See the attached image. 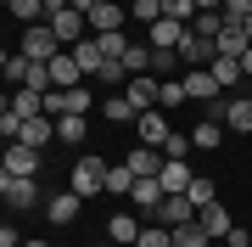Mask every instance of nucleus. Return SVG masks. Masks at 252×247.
Returning <instances> with one entry per match:
<instances>
[{"label":"nucleus","mask_w":252,"mask_h":247,"mask_svg":"<svg viewBox=\"0 0 252 247\" xmlns=\"http://www.w3.org/2000/svg\"><path fill=\"white\" fill-rule=\"evenodd\" d=\"M45 23H51V34L62 39V51H73V45H79L84 34H90V23H84V11H73V6H62V11H51Z\"/></svg>","instance_id":"nucleus-1"},{"label":"nucleus","mask_w":252,"mask_h":247,"mask_svg":"<svg viewBox=\"0 0 252 247\" xmlns=\"http://www.w3.org/2000/svg\"><path fill=\"white\" fill-rule=\"evenodd\" d=\"M73 191H79V197H95V191H107V163L84 152L79 163H73Z\"/></svg>","instance_id":"nucleus-2"},{"label":"nucleus","mask_w":252,"mask_h":247,"mask_svg":"<svg viewBox=\"0 0 252 247\" xmlns=\"http://www.w3.org/2000/svg\"><path fill=\"white\" fill-rule=\"evenodd\" d=\"M56 51H62V39L51 34V23H28V34H23V56L28 62H51Z\"/></svg>","instance_id":"nucleus-3"},{"label":"nucleus","mask_w":252,"mask_h":247,"mask_svg":"<svg viewBox=\"0 0 252 247\" xmlns=\"http://www.w3.org/2000/svg\"><path fill=\"white\" fill-rule=\"evenodd\" d=\"M190 219H196V202H190L185 191H174V197H162L157 202V208H152V225H190Z\"/></svg>","instance_id":"nucleus-4"},{"label":"nucleus","mask_w":252,"mask_h":247,"mask_svg":"<svg viewBox=\"0 0 252 247\" xmlns=\"http://www.w3.org/2000/svg\"><path fill=\"white\" fill-rule=\"evenodd\" d=\"M0 202H6V208H34V202H39V185L0 169Z\"/></svg>","instance_id":"nucleus-5"},{"label":"nucleus","mask_w":252,"mask_h":247,"mask_svg":"<svg viewBox=\"0 0 252 247\" xmlns=\"http://www.w3.org/2000/svg\"><path fill=\"white\" fill-rule=\"evenodd\" d=\"M135 129H140V146H168V135H174V124L168 118H162V107H146L140 112V118H135Z\"/></svg>","instance_id":"nucleus-6"},{"label":"nucleus","mask_w":252,"mask_h":247,"mask_svg":"<svg viewBox=\"0 0 252 247\" xmlns=\"http://www.w3.org/2000/svg\"><path fill=\"white\" fill-rule=\"evenodd\" d=\"M0 169H6V174H23V180H34V169H39V146H23V141H11L6 157H0Z\"/></svg>","instance_id":"nucleus-7"},{"label":"nucleus","mask_w":252,"mask_h":247,"mask_svg":"<svg viewBox=\"0 0 252 247\" xmlns=\"http://www.w3.org/2000/svg\"><path fill=\"white\" fill-rule=\"evenodd\" d=\"M157 84H162L157 73H129V79H124V96L135 101V112H146V107H157Z\"/></svg>","instance_id":"nucleus-8"},{"label":"nucleus","mask_w":252,"mask_h":247,"mask_svg":"<svg viewBox=\"0 0 252 247\" xmlns=\"http://www.w3.org/2000/svg\"><path fill=\"white\" fill-rule=\"evenodd\" d=\"M180 39H185V23H174V17H157L146 28V45L152 51H180Z\"/></svg>","instance_id":"nucleus-9"},{"label":"nucleus","mask_w":252,"mask_h":247,"mask_svg":"<svg viewBox=\"0 0 252 247\" xmlns=\"http://www.w3.org/2000/svg\"><path fill=\"white\" fill-rule=\"evenodd\" d=\"M84 23H90V34H112V28H124V6L118 0H95L84 11Z\"/></svg>","instance_id":"nucleus-10"},{"label":"nucleus","mask_w":252,"mask_h":247,"mask_svg":"<svg viewBox=\"0 0 252 247\" xmlns=\"http://www.w3.org/2000/svg\"><path fill=\"white\" fill-rule=\"evenodd\" d=\"M241 51H252L247 17H224V28H219V56H241Z\"/></svg>","instance_id":"nucleus-11"},{"label":"nucleus","mask_w":252,"mask_h":247,"mask_svg":"<svg viewBox=\"0 0 252 247\" xmlns=\"http://www.w3.org/2000/svg\"><path fill=\"white\" fill-rule=\"evenodd\" d=\"M196 225L207 230V242H224V236H230V213H224V202L213 197L207 208H196Z\"/></svg>","instance_id":"nucleus-12"},{"label":"nucleus","mask_w":252,"mask_h":247,"mask_svg":"<svg viewBox=\"0 0 252 247\" xmlns=\"http://www.w3.org/2000/svg\"><path fill=\"white\" fill-rule=\"evenodd\" d=\"M73 84H84L79 62H73V51H56L51 56V90H73Z\"/></svg>","instance_id":"nucleus-13"},{"label":"nucleus","mask_w":252,"mask_h":247,"mask_svg":"<svg viewBox=\"0 0 252 247\" xmlns=\"http://www.w3.org/2000/svg\"><path fill=\"white\" fill-rule=\"evenodd\" d=\"M180 84H185V96H190V101H213V96H219V79L207 73V68H185Z\"/></svg>","instance_id":"nucleus-14"},{"label":"nucleus","mask_w":252,"mask_h":247,"mask_svg":"<svg viewBox=\"0 0 252 247\" xmlns=\"http://www.w3.org/2000/svg\"><path fill=\"white\" fill-rule=\"evenodd\" d=\"M190 174H196V169H190L185 163V157H162V169H157V180H162V191H185V185H190Z\"/></svg>","instance_id":"nucleus-15"},{"label":"nucleus","mask_w":252,"mask_h":247,"mask_svg":"<svg viewBox=\"0 0 252 247\" xmlns=\"http://www.w3.org/2000/svg\"><path fill=\"white\" fill-rule=\"evenodd\" d=\"M73 62H79V73H84V79H95V73H101V62H107V56H101V39H95V34H84L79 45H73Z\"/></svg>","instance_id":"nucleus-16"},{"label":"nucleus","mask_w":252,"mask_h":247,"mask_svg":"<svg viewBox=\"0 0 252 247\" xmlns=\"http://www.w3.org/2000/svg\"><path fill=\"white\" fill-rule=\"evenodd\" d=\"M51 135H56V118H45V112H34V118L17 124V141H23V146H45Z\"/></svg>","instance_id":"nucleus-17"},{"label":"nucleus","mask_w":252,"mask_h":247,"mask_svg":"<svg viewBox=\"0 0 252 247\" xmlns=\"http://www.w3.org/2000/svg\"><path fill=\"white\" fill-rule=\"evenodd\" d=\"M79 208H84V197H79V191H62V197L45 202V219H51V225H73V219H79Z\"/></svg>","instance_id":"nucleus-18"},{"label":"nucleus","mask_w":252,"mask_h":247,"mask_svg":"<svg viewBox=\"0 0 252 247\" xmlns=\"http://www.w3.org/2000/svg\"><path fill=\"white\" fill-rule=\"evenodd\" d=\"M224 129L252 135V101H247V96H224Z\"/></svg>","instance_id":"nucleus-19"},{"label":"nucleus","mask_w":252,"mask_h":247,"mask_svg":"<svg viewBox=\"0 0 252 247\" xmlns=\"http://www.w3.org/2000/svg\"><path fill=\"white\" fill-rule=\"evenodd\" d=\"M129 197H135V208H146V213H152V208H157V202L168 197V191H162V180H157V174H140Z\"/></svg>","instance_id":"nucleus-20"},{"label":"nucleus","mask_w":252,"mask_h":247,"mask_svg":"<svg viewBox=\"0 0 252 247\" xmlns=\"http://www.w3.org/2000/svg\"><path fill=\"white\" fill-rule=\"evenodd\" d=\"M107 236H112V247H135L140 219H129V213H112V219H107Z\"/></svg>","instance_id":"nucleus-21"},{"label":"nucleus","mask_w":252,"mask_h":247,"mask_svg":"<svg viewBox=\"0 0 252 247\" xmlns=\"http://www.w3.org/2000/svg\"><path fill=\"white\" fill-rule=\"evenodd\" d=\"M190 146H202V152H219V146H224V124L202 118L196 129H190Z\"/></svg>","instance_id":"nucleus-22"},{"label":"nucleus","mask_w":252,"mask_h":247,"mask_svg":"<svg viewBox=\"0 0 252 247\" xmlns=\"http://www.w3.org/2000/svg\"><path fill=\"white\" fill-rule=\"evenodd\" d=\"M124 163L135 169V180H140V174H157V169H162V152H157V146H135Z\"/></svg>","instance_id":"nucleus-23"},{"label":"nucleus","mask_w":252,"mask_h":247,"mask_svg":"<svg viewBox=\"0 0 252 247\" xmlns=\"http://www.w3.org/2000/svg\"><path fill=\"white\" fill-rule=\"evenodd\" d=\"M124 73H152V45H146V39H129V51H124Z\"/></svg>","instance_id":"nucleus-24"},{"label":"nucleus","mask_w":252,"mask_h":247,"mask_svg":"<svg viewBox=\"0 0 252 247\" xmlns=\"http://www.w3.org/2000/svg\"><path fill=\"white\" fill-rule=\"evenodd\" d=\"M207 73L219 79V90H224V84H235V79H247V73H241V62H235V56H213V62H207Z\"/></svg>","instance_id":"nucleus-25"},{"label":"nucleus","mask_w":252,"mask_h":247,"mask_svg":"<svg viewBox=\"0 0 252 247\" xmlns=\"http://www.w3.org/2000/svg\"><path fill=\"white\" fill-rule=\"evenodd\" d=\"M101 112H107L112 124H135V118H140V112H135V101H129L124 90H118V96H107V107H101Z\"/></svg>","instance_id":"nucleus-26"},{"label":"nucleus","mask_w":252,"mask_h":247,"mask_svg":"<svg viewBox=\"0 0 252 247\" xmlns=\"http://www.w3.org/2000/svg\"><path fill=\"white\" fill-rule=\"evenodd\" d=\"M84 129H90V124H84V112H67V118H56V141L79 146V141H84Z\"/></svg>","instance_id":"nucleus-27"},{"label":"nucleus","mask_w":252,"mask_h":247,"mask_svg":"<svg viewBox=\"0 0 252 247\" xmlns=\"http://www.w3.org/2000/svg\"><path fill=\"white\" fill-rule=\"evenodd\" d=\"M107 191H112V197H129V191H135V169H129V163L112 169V163H107Z\"/></svg>","instance_id":"nucleus-28"},{"label":"nucleus","mask_w":252,"mask_h":247,"mask_svg":"<svg viewBox=\"0 0 252 247\" xmlns=\"http://www.w3.org/2000/svg\"><path fill=\"white\" fill-rule=\"evenodd\" d=\"M6 6H11V17H17L23 28L28 23H45V0H6Z\"/></svg>","instance_id":"nucleus-29"},{"label":"nucleus","mask_w":252,"mask_h":247,"mask_svg":"<svg viewBox=\"0 0 252 247\" xmlns=\"http://www.w3.org/2000/svg\"><path fill=\"white\" fill-rule=\"evenodd\" d=\"M168 236H174V247H207V230H202L196 219H190V225H174Z\"/></svg>","instance_id":"nucleus-30"},{"label":"nucleus","mask_w":252,"mask_h":247,"mask_svg":"<svg viewBox=\"0 0 252 247\" xmlns=\"http://www.w3.org/2000/svg\"><path fill=\"white\" fill-rule=\"evenodd\" d=\"M185 197L196 202V208H207V202H213L219 191H213V180H207V174H190V185H185Z\"/></svg>","instance_id":"nucleus-31"},{"label":"nucleus","mask_w":252,"mask_h":247,"mask_svg":"<svg viewBox=\"0 0 252 247\" xmlns=\"http://www.w3.org/2000/svg\"><path fill=\"white\" fill-rule=\"evenodd\" d=\"M135 247H174V236H168V225H140Z\"/></svg>","instance_id":"nucleus-32"},{"label":"nucleus","mask_w":252,"mask_h":247,"mask_svg":"<svg viewBox=\"0 0 252 247\" xmlns=\"http://www.w3.org/2000/svg\"><path fill=\"white\" fill-rule=\"evenodd\" d=\"M180 101H190L180 79H162V84H157V107H180Z\"/></svg>","instance_id":"nucleus-33"},{"label":"nucleus","mask_w":252,"mask_h":247,"mask_svg":"<svg viewBox=\"0 0 252 247\" xmlns=\"http://www.w3.org/2000/svg\"><path fill=\"white\" fill-rule=\"evenodd\" d=\"M129 17H135V23H146V28H152V23L162 17V0H135V6H129Z\"/></svg>","instance_id":"nucleus-34"},{"label":"nucleus","mask_w":252,"mask_h":247,"mask_svg":"<svg viewBox=\"0 0 252 247\" xmlns=\"http://www.w3.org/2000/svg\"><path fill=\"white\" fill-rule=\"evenodd\" d=\"M174 68H180V51H152V73L157 79H174Z\"/></svg>","instance_id":"nucleus-35"},{"label":"nucleus","mask_w":252,"mask_h":247,"mask_svg":"<svg viewBox=\"0 0 252 247\" xmlns=\"http://www.w3.org/2000/svg\"><path fill=\"white\" fill-rule=\"evenodd\" d=\"M28 68H34V62L17 51V56H6V73H0V79H17V90H23V84H28Z\"/></svg>","instance_id":"nucleus-36"},{"label":"nucleus","mask_w":252,"mask_h":247,"mask_svg":"<svg viewBox=\"0 0 252 247\" xmlns=\"http://www.w3.org/2000/svg\"><path fill=\"white\" fill-rule=\"evenodd\" d=\"M11 112H17V118H34V112H39V96L34 90H17V96H11Z\"/></svg>","instance_id":"nucleus-37"},{"label":"nucleus","mask_w":252,"mask_h":247,"mask_svg":"<svg viewBox=\"0 0 252 247\" xmlns=\"http://www.w3.org/2000/svg\"><path fill=\"white\" fill-rule=\"evenodd\" d=\"M90 107H95V96L84 90V84H73L67 90V112H90Z\"/></svg>","instance_id":"nucleus-38"},{"label":"nucleus","mask_w":252,"mask_h":247,"mask_svg":"<svg viewBox=\"0 0 252 247\" xmlns=\"http://www.w3.org/2000/svg\"><path fill=\"white\" fill-rule=\"evenodd\" d=\"M185 152H190V135H180V129H174L168 146H162V157H185Z\"/></svg>","instance_id":"nucleus-39"},{"label":"nucleus","mask_w":252,"mask_h":247,"mask_svg":"<svg viewBox=\"0 0 252 247\" xmlns=\"http://www.w3.org/2000/svg\"><path fill=\"white\" fill-rule=\"evenodd\" d=\"M252 11V0H224V17H247Z\"/></svg>","instance_id":"nucleus-40"},{"label":"nucleus","mask_w":252,"mask_h":247,"mask_svg":"<svg viewBox=\"0 0 252 247\" xmlns=\"http://www.w3.org/2000/svg\"><path fill=\"white\" fill-rule=\"evenodd\" d=\"M247 242H252L247 230H241V225H230V236H224V247H247Z\"/></svg>","instance_id":"nucleus-41"},{"label":"nucleus","mask_w":252,"mask_h":247,"mask_svg":"<svg viewBox=\"0 0 252 247\" xmlns=\"http://www.w3.org/2000/svg\"><path fill=\"white\" fill-rule=\"evenodd\" d=\"M0 247H17V225H0Z\"/></svg>","instance_id":"nucleus-42"},{"label":"nucleus","mask_w":252,"mask_h":247,"mask_svg":"<svg viewBox=\"0 0 252 247\" xmlns=\"http://www.w3.org/2000/svg\"><path fill=\"white\" fill-rule=\"evenodd\" d=\"M196 11H224V0H196Z\"/></svg>","instance_id":"nucleus-43"},{"label":"nucleus","mask_w":252,"mask_h":247,"mask_svg":"<svg viewBox=\"0 0 252 247\" xmlns=\"http://www.w3.org/2000/svg\"><path fill=\"white\" fill-rule=\"evenodd\" d=\"M235 62H241V73L252 79V51H241V56H235Z\"/></svg>","instance_id":"nucleus-44"},{"label":"nucleus","mask_w":252,"mask_h":247,"mask_svg":"<svg viewBox=\"0 0 252 247\" xmlns=\"http://www.w3.org/2000/svg\"><path fill=\"white\" fill-rule=\"evenodd\" d=\"M67 6H73V11H90V6H95V0H67Z\"/></svg>","instance_id":"nucleus-45"},{"label":"nucleus","mask_w":252,"mask_h":247,"mask_svg":"<svg viewBox=\"0 0 252 247\" xmlns=\"http://www.w3.org/2000/svg\"><path fill=\"white\" fill-rule=\"evenodd\" d=\"M67 6V0H45V17H51V11H62Z\"/></svg>","instance_id":"nucleus-46"},{"label":"nucleus","mask_w":252,"mask_h":247,"mask_svg":"<svg viewBox=\"0 0 252 247\" xmlns=\"http://www.w3.org/2000/svg\"><path fill=\"white\" fill-rule=\"evenodd\" d=\"M247 39H252V11H247Z\"/></svg>","instance_id":"nucleus-47"},{"label":"nucleus","mask_w":252,"mask_h":247,"mask_svg":"<svg viewBox=\"0 0 252 247\" xmlns=\"http://www.w3.org/2000/svg\"><path fill=\"white\" fill-rule=\"evenodd\" d=\"M23 247H51V242H23Z\"/></svg>","instance_id":"nucleus-48"},{"label":"nucleus","mask_w":252,"mask_h":247,"mask_svg":"<svg viewBox=\"0 0 252 247\" xmlns=\"http://www.w3.org/2000/svg\"><path fill=\"white\" fill-rule=\"evenodd\" d=\"M0 73H6V51H0Z\"/></svg>","instance_id":"nucleus-49"},{"label":"nucleus","mask_w":252,"mask_h":247,"mask_svg":"<svg viewBox=\"0 0 252 247\" xmlns=\"http://www.w3.org/2000/svg\"><path fill=\"white\" fill-rule=\"evenodd\" d=\"M129 6H135V0H129Z\"/></svg>","instance_id":"nucleus-50"},{"label":"nucleus","mask_w":252,"mask_h":247,"mask_svg":"<svg viewBox=\"0 0 252 247\" xmlns=\"http://www.w3.org/2000/svg\"><path fill=\"white\" fill-rule=\"evenodd\" d=\"M0 112H6V107H0Z\"/></svg>","instance_id":"nucleus-51"}]
</instances>
